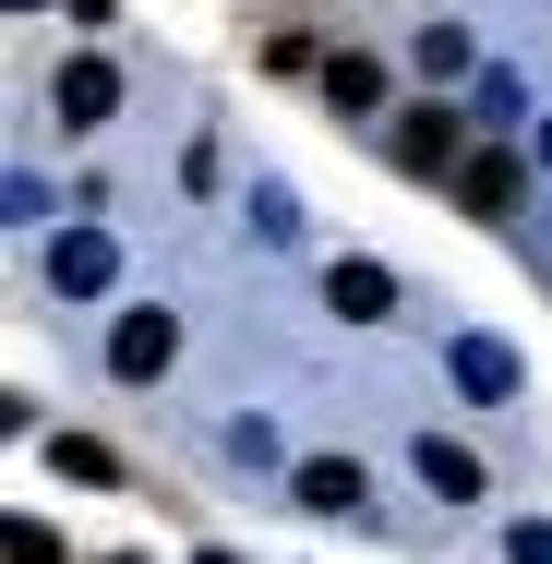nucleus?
<instances>
[{
	"instance_id": "a211bd4d",
	"label": "nucleus",
	"mask_w": 552,
	"mask_h": 564,
	"mask_svg": "<svg viewBox=\"0 0 552 564\" xmlns=\"http://www.w3.org/2000/svg\"><path fill=\"white\" fill-rule=\"evenodd\" d=\"M12 12H36V0H12Z\"/></svg>"
},
{
	"instance_id": "f8f14e48",
	"label": "nucleus",
	"mask_w": 552,
	"mask_h": 564,
	"mask_svg": "<svg viewBox=\"0 0 552 564\" xmlns=\"http://www.w3.org/2000/svg\"><path fill=\"white\" fill-rule=\"evenodd\" d=\"M61 480H120V456L85 445V433H61Z\"/></svg>"
},
{
	"instance_id": "6ab92c4d",
	"label": "nucleus",
	"mask_w": 552,
	"mask_h": 564,
	"mask_svg": "<svg viewBox=\"0 0 552 564\" xmlns=\"http://www.w3.org/2000/svg\"><path fill=\"white\" fill-rule=\"evenodd\" d=\"M120 564H132V553H120Z\"/></svg>"
},
{
	"instance_id": "1a4fd4ad",
	"label": "nucleus",
	"mask_w": 552,
	"mask_h": 564,
	"mask_svg": "<svg viewBox=\"0 0 552 564\" xmlns=\"http://www.w3.org/2000/svg\"><path fill=\"white\" fill-rule=\"evenodd\" d=\"M325 109H336V120H372V109H385V61H360V48L325 61Z\"/></svg>"
},
{
	"instance_id": "423d86ee",
	"label": "nucleus",
	"mask_w": 552,
	"mask_h": 564,
	"mask_svg": "<svg viewBox=\"0 0 552 564\" xmlns=\"http://www.w3.org/2000/svg\"><path fill=\"white\" fill-rule=\"evenodd\" d=\"M444 372H456V397H480V409L517 397V348H505V337H456V348H444Z\"/></svg>"
},
{
	"instance_id": "9d476101",
	"label": "nucleus",
	"mask_w": 552,
	"mask_h": 564,
	"mask_svg": "<svg viewBox=\"0 0 552 564\" xmlns=\"http://www.w3.org/2000/svg\"><path fill=\"white\" fill-rule=\"evenodd\" d=\"M421 480H433L444 505H468V492H480V456H468V445H444V433H421Z\"/></svg>"
},
{
	"instance_id": "2eb2a0df",
	"label": "nucleus",
	"mask_w": 552,
	"mask_h": 564,
	"mask_svg": "<svg viewBox=\"0 0 552 564\" xmlns=\"http://www.w3.org/2000/svg\"><path fill=\"white\" fill-rule=\"evenodd\" d=\"M505 553H517V564H552V529H541V517H517V529H505Z\"/></svg>"
},
{
	"instance_id": "dca6fc26",
	"label": "nucleus",
	"mask_w": 552,
	"mask_h": 564,
	"mask_svg": "<svg viewBox=\"0 0 552 564\" xmlns=\"http://www.w3.org/2000/svg\"><path fill=\"white\" fill-rule=\"evenodd\" d=\"M541 169H552V120H541Z\"/></svg>"
},
{
	"instance_id": "0eeeda50",
	"label": "nucleus",
	"mask_w": 552,
	"mask_h": 564,
	"mask_svg": "<svg viewBox=\"0 0 552 564\" xmlns=\"http://www.w3.org/2000/svg\"><path fill=\"white\" fill-rule=\"evenodd\" d=\"M517 193H529V169H517L505 144H480V156L456 169V205H468V217H517Z\"/></svg>"
},
{
	"instance_id": "4468645a",
	"label": "nucleus",
	"mask_w": 552,
	"mask_h": 564,
	"mask_svg": "<svg viewBox=\"0 0 552 564\" xmlns=\"http://www.w3.org/2000/svg\"><path fill=\"white\" fill-rule=\"evenodd\" d=\"M12 564H61V541H48L36 517H12Z\"/></svg>"
},
{
	"instance_id": "f03ea898",
	"label": "nucleus",
	"mask_w": 552,
	"mask_h": 564,
	"mask_svg": "<svg viewBox=\"0 0 552 564\" xmlns=\"http://www.w3.org/2000/svg\"><path fill=\"white\" fill-rule=\"evenodd\" d=\"M109 276H120V240H109V228H61V240H48V289H61V301H97Z\"/></svg>"
},
{
	"instance_id": "ddd939ff",
	"label": "nucleus",
	"mask_w": 552,
	"mask_h": 564,
	"mask_svg": "<svg viewBox=\"0 0 552 564\" xmlns=\"http://www.w3.org/2000/svg\"><path fill=\"white\" fill-rule=\"evenodd\" d=\"M228 456H240V468H277V433H264V409H252V421H228Z\"/></svg>"
},
{
	"instance_id": "f3484780",
	"label": "nucleus",
	"mask_w": 552,
	"mask_h": 564,
	"mask_svg": "<svg viewBox=\"0 0 552 564\" xmlns=\"http://www.w3.org/2000/svg\"><path fill=\"white\" fill-rule=\"evenodd\" d=\"M205 564H240V553H205Z\"/></svg>"
},
{
	"instance_id": "6e6552de",
	"label": "nucleus",
	"mask_w": 552,
	"mask_h": 564,
	"mask_svg": "<svg viewBox=\"0 0 552 564\" xmlns=\"http://www.w3.org/2000/svg\"><path fill=\"white\" fill-rule=\"evenodd\" d=\"M325 301L348 325H385V313H397V276H385V264H325Z\"/></svg>"
},
{
	"instance_id": "39448f33",
	"label": "nucleus",
	"mask_w": 552,
	"mask_h": 564,
	"mask_svg": "<svg viewBox=\"0 0 552 564\" xmlns=\"http://www.w3.org/2000/svg\"><path fill=\"white\" fill-rule=\"evenodd\" d=\"M289 492H301V517H360V505H372L360 456H301V468H289Z\"/></svg>"
},
{
	"instance_id": "20e7f679",
	"label": "nucleus",
	"mask_w": 552,
	"mask_h": 564,
	"mask_svg": "<svg viewBox=\"0 0 552 564\" xmlns=\"http://www.w3.org/2000/svg\"><path fill=\"white\" fill-rule=\"evenodd\" d=\"M397 169H409V181L468 169V132H456V109H409V120H397Z\"/></svg>"
},
{
	"instance_id": "7ed1b4c3",
	"label": "nucleus",
	"mask_w": 552,
	"mask_h": 564,
	"mask_svg": "<svg viewBox=\"0 0 552 564\" xmlns=\"http://www.w3.org/2000/svg\"><path fill=\"white\" fill-rule=\"evenodd\" d=\"M48 109H61V132H97V120L120 109V73L97 61V48H85V61H61V73H48Z\"/></svg>"
},
{
	"instance_id": "f257e3e1",
	"label": "nucleus",
	"mask_w": 552,
	"mask_h": 564,
	"mask_svg": "<svg viewBox=\"0 0 552 564\" xmlns=\"http://www.w3.org/2000/svg\"><path fill=\"white\" fill-rule=\"evenodd\" d=\"M169 360H181V325H169L156 301H144V313H120V325H109V372H120V384H156Z\"/></svg>"
},
{
	"instance_id": "9b49d317",
	"label": "nucleus",
	"mask_w": 552,
	"mask_h": 564,
	"mask_svg": "<svg viewBox=\"0 0 552 564\" xmlns=\"http://www.w3.org/2000/svg\"><path fill=\"white\" fill-rule=\"evenodd\" d=\"M409 61H421L433 85H456V73H468V36H456V24H421V48H409Z\"/></svg>"
}]
</instances>
